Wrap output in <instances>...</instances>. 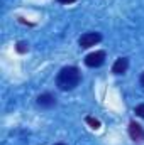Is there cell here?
Returning <instances> with one entry per match:
<instances>
[{
    "label": "cell",
    "mask_w": 144,
    "mask_h": 145,
    "mask_svg": "<svg viewBox=\"0 0 144 145\" xmlns=\"http://www.w3.org/2000/svg\"><path fill=\"white\" fill-rule=\"evenodd\" d=\"M80 79H81L80 69L76 66H66L59 71L58 78H56V84L63 91H71L80 84Z\"/></svg>",
    "instance_id": "cell-1"
},
{
    "label": "cell",
    "mask_w": 144,
    "mask_h": 145,
    "mask_svg": "<svg viewBox=\"0 0 144 145\" xmlns=\"http://www.w3.org/2000/svg\"><path fill=\"white\" fill-rule=\"evenodd\" d=\"M104 63H105V52H104V51L90 52V54L85 57V64H87L88 68H100Z\"/></svg>",
    "instance_id": "cell-2"
},
{
    "label": "cell",
    "mask_w": 144,
    "mask_h": 145,
    "mask_svg": "<svg viewBox=\"0 0 144 145\" xmlns=\"http://www.w3.org/2000/svg\"><path fill=\"white\" fill-rule=\"evenodd\" d=\"M100 40H102V36L98 32H87V34H83V36L78 39V44H80V47L88 49V47L98 44Z\"/></svg>",
    "instance_id": "cell-3"
},
{
    "label": "cell",
    "mask_w": 144,
    "mask_h": 145,
    "mask_svg": "<svg viewBox=\"0 0 144 145\" xmlns=\"http://www.w3.org/2000/svg\"><path fill=\"white\" fill-rule=\"evenodd\" d=\"M129 137L134 140V142H144V130L143 127L136 121H131L129 123Z\"/></svg>",
    "instance_id": "cell-4"
},
{
    "label": "cell",
    "mask_w": 144,
    "mask_h": 145,
    "mask_svg": "<svg viewBox=\"0 0 144 145\" xmlns=\"http://www.w3.org/2000/svg\"><path fill=\"white\" fill-rule=\"evenodd\" d=\"M127 68H129V59L127 57H119L112 66V72L119 76V74H124L127 71Z\"/></svg>",
    "instance_id": "cell-5"
},
{
    "label": "cell",
    "mask_w": 144,
    "mask_h": 145,
    "mask_svg": "<svg viewBox=\"0 0 144 145\" xmlns=\"http://www.w3.org/2000/svg\"><path fill=\"white\" fill-rule=\"evenodd\" d=\"M37 105L42 106V108H51V106L56 105V100H54L53 95H49V93H42V95L37 96Z\"/></svg>",
    "instance_id": "cell-6"
},
{
    "label": "cell",
    "mask_w": 144,
    "mask_h": 145,
    "mask_svg": "<svg viewBox=\"0 0 144 145\" xmlns=\"http://www.w3.org/2000/svg\"><path fill=\"white\" fill-rule=\"evenodd\" d=\"M85 121H87V123L90 125V128H93V130H98V128H100V125H102V123H100V120H98V118H93V116H87V118H85Z\"/></svg>",
    "instance_id": "cell-7"
},
{
    "label": "cell",
    "mask_w": 144,
    "mask_h": 145,
    "mask_svg": "<svg viewBox=\"0 0 144 145\" xmlns=\"http://www.w3.org/2000/svg\"><path fill=\"white\" fill-rule=\"evenodd\" d=\"M15 49H17V52H20V54H24V52H27V51H29V46H27L26 42H17V46H15Z\"/></svg>",
    "instance_id": "cell-8"
},
{
    "label": "cell",
    "mask_w": 144,
    "mask_h": 145,
    "mask_svg": "<svg viewBox=\"0 0 144 145\" xmlns=\"http://www.w3.org/2000/svg\"><path fill=\"white\" fill-rule=\"evenodd\" d=\"M134 113H136L137 116L144 118V105H137V106H136V110H134Z\"/></svg>",
    "instance_id": "cell-9"
},
{
    "label": "cell",
    "mask_w": 144,
    "mask_h": 145,
    "mask_svg": "<svg viewBox=\"0 0 144 145\" xmlns=\"http://www.w3.org/2000/svg\"><path fill=\"white\" fill-rule=\"evenodd\" d=\"M58 2H59V3H66V5H68V3H75L76 0H58Z\"/></svg>",
    "instance_id": "cell-10"
},
{
    "label": "cell",
    "mask_w": 144,
    "mask_h": 145,
    "mask_svg": "<svg viewBox=\"0 0 144 145\" xmlns=\"http://www.w3.org/2000/svg\"><path fill=\"white\" fill-rule=\"evenodd\" d=\"M139 83H141V86L144 88V72L141 74V79H139Z\"/></svg>",
    "instance_id": "cell-11"
},
{
    "label": "cell",
    "mask_w": 144,
    "mask_h": 145,
    "mask_svg": "<svg viewBox=\"0 0 144 145\" xmlns=\"http://www.w3.org/2000/svg\"><path fill=\"white\" fill-rule=\"evenodd\" d=\"M56 145H65V144H56Z\"/></svg>",
    "instance_id": "cell-12"
}]
</instances>
